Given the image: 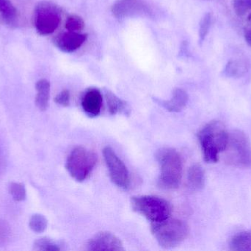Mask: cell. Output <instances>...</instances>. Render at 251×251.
Segmentation results:
<instances>
[{
    "instance_id": "1",
    "label": "cell",
    "mask_w": 251,
    "mask_h": 251,
    "mask_svg": "<svg viewBox=\"0 0 251 251\" xmlns=\"http://www.w3.org/2000/svg\"><path fill=\"white\" fill-rule=\"evenodd\" d=\"M198 139L205 161L215 163L226 147L228 133L222 122L212 121L199 131Z\"/></svg>"
},
{
    "instance_id": "2",
    "label": "cell",
    "mask_w": 251,
    "mask_h": 251,
    "mask_svg": "<svg viewBox=\"0 0 251 251\" xmlns=\"http://www.w3.org/2000/svg\"><path fill=\"white\" fill-rule=\"evenodd\" d=\"M156 159L160 166L159 184L165 190L178 188L183 173L182 158L173 148H162L158 151Z\"/></svg>"
},
{
    "instance_id": "3",
    "label": "cell",
    "mask_w": 251,
    "mask_h": 251,
    "mask_svg": "<svg viewBox=\"0 0 251 251\" xmlns=\"http://www.w3.org/2000/svg\"><path fill=\"white\" fill-rule=\"evenodd\" d=\"M151 231L161 247L172 249L181 244L190 232L188 225L178 219H168L153 223Z\"/></svg>"
},
{
    "instance_id": "4",
    "label": "cell",
    "mask_w": 251,
    "mask_h": 251,
    "mask_svg": "<svg viewBox=\"0 0 251 251\" xmlns=\"http://www.w3.org/2000/svg\"><path fill=\"white\" fill-rule=\"evenodd\" d=\"M223 153L227 165L238 167L251 166V144L243 131L237 130L228 134V142Z\"/></svg>"
},
{
    "instance_id": "5",
    "label": "cell",
    "mask_w": 251,
    "mask_h": 251,
    "mask_svg": "<svg viewBox=\"0 0 251 251\" xmlns=\"http://www.w3.org/2000/svg\"><path fill=\"white\" fill-rule=\"evenodd\" d=\"M132 209L152 223L168 219L172 212L171 205L167 200L155 196H140L131 199Z\"/></svg>"
},
{
    "instance_id": "6",
    "label": "cell",
    "mask_w": 251,
    "mask_h": 251,
    "mask_svg": "<svg viewBox=\"0 0 251 251\" xmlns=\"http://www.w3.org/2000/svg\"><path fill=\"white\" fill-rule=\"evenodd\" d=\"M97 156L83 147L74 149L68 156L66 168L69 175L79 182L85 181L95 167Z\"/></svg>"
},
{
    "instance_id": "7",
    "label": "cell",
    "mask_w": 251,
    "mask_h": 251,
    "mask_svg": "<svg viewBox=\"0 0 251 251\" xmlns=\"http://www.w3.org/2000/svg\"><path fill=\"white\" fill-rule=\"evenodd\" d=\"M61 22V13L57 6L49 1L40 2L34 11V26L41 35L54 32Z\"/></svg>"
},
{
    "instance_id": "8",
    "label": "cell",
    "mask_w": 251,
    "mask_h": 251,
    "mask_svg": "<svg viewBox=\"0 0 251 251\" xmlns=\"http://www.w3.org/2000/svg\"><path fill=\"white\" fill-rule=\"evenodd\" d=\"M103 154L113 182L124 190L128 189L130 185V175L125 163L111 147H104Z\"/></svg>"
},
{
    "instance_id": "9",
    "label": "cell",
    "mask_w": 251,
    "mask_h": 251,
    "mask_svg": "<svg viewBox=\"0 0 251 251\" xmlns=\"http://www.w3.org/2000/svg\"><path fill=\"white\" fill-rule=\"evenodd\" d=\"M112 13L118 19L136 16H149L150 7L143 0H117L112 7Z\"/></svg>"
},
{
    "instance_id": "10",
    "label": "cell",
    "mask_w": 251,
    "mask_h": 251,
    "mask_svg": "<svg viewBox=\"0 0 251 251\" xmlns=\"http://www.w3.org/2000/svg\"><path fill=\"white\" fill-rule=\"evenodd\" d=\"M88 251H124L122 241L113 233L102 231L96 234L87 244Z\"/></svg>"
},
{
    "instance_id": "11",
    "label": "cell",
    "mask_w": 251,
    "mask_h": 251,
    "mask_svg": "<svg viewBox=\"0 0 251 251\" xmlns=\"http://www.w3.org/2000/svg\"><path fill=\"white\" fill-rule=\"evenodd\" d=\"M88 38L87 34L69 32L60 34L54 38V44L57 48L66 53H72L82 47Z\"/></svg>"
},
{
    "instance_id": "12",
    "label": "cell",
    "mask_w": 251,
    "mask_h": 251,
    "mask_svg": "<svg viewBox=\"0 0 251 251\" xmlns=\"http://www.w3.org/2000/svg\"><path fill=\"white\" fill-rule=\"evenodd\" d=\"M102 104V94L97 88H89L85 91L82 97V109L91 117H95L100 115Z\"/></svg>"
},
{
    "instance_id": "13",
    "label": "cell",
    "mask_w": 251,
    "mask_h": 251,
    "mask_svg": "<svg viewBox=\"0 0 251 251\" xmlns=\"http://www.w3.org/2000/svg\"><path fill=\"white\" fill-rule=\"evenodd\" d=\"M189 96L184 90L176 88L173 91L172 97L169 100L162 103L164 107L171 112H180L187 106Z\"/></svg>"
},
{
    "instance_id": "14",
    "label": "cell",
    "mask_w": 251,
    "mask_h": 251,
    "mask_svg": "<svg viewBox=\"0 0 251 251\" xmlns=\"http://www.w3.org/2000/svg\"><path fill=\"white\" fill-rule=\"evenodd\" d=\"M249 63L243 59L231 60L227 63L223 71V75L228 78H239L244 76L249 70Z\"/></svg>"
},
{
    "instance_id": "15",
    "label": "cell",
    "mask_w": 251,
    "mask_h": 251,
    "mask_svg": "<svg viewBox=\"0 0 251 251\" xmlns=\"http://www.w3.org/2000/svg\"><path fill=\"white\" fill-rule=\"evenodd\" d=\"M50 83L47 79H41L35 84L37 94L35 105L41 111L47 110L50 95Z\"/></svg>"
},
{
    "instance_id": "16",
    "label": "cell",
    "mask_w": 251,
    "mask_h": 251,
    "mask_svg": "<svg viewBox=\"0 0 251 251\" xmlns=\"http://www.w3.org/2000/svg\"><path fill=\"white\" fill-rule=\"evenodd\" d=\"M187 181L192 190H200L204 187L205 172L201 165L195 164L189 168Z\"/></svg>"
},
{
    "instance_id": "17",
    "label": "cell",
    "mask_w": 251,
    "mask_h": 251,
    "mask_svg": "<svg viewBox=\"0 0 251 251\" xmlns=\"http://www.w3.org/2000/svg\"><path fill=\"white\" fill-rule=\"evenodd\" d=\"M0 14L10 28L16 26L18 12L10 0H0Z\"/></svg>"
},
{
    "instance_id": "18",
    "label": "cell",
    "mask_w": 251,
    "mask_h": 251,
    "mask_svg": "<svg viewBox=\"0 0 251 251\" xmlns=\"http://www.w3.org/2000/svg\"><path fill=\"white\" fill-rule=\"evenodd\" d=\"M105 96L110 114L116 115L118 113L128 114V112H129V109L125 101L118 97L116 94L110 91H106Z\"/></svg>"
},
{
    "instance_id": "19",
    "label": "cell",
    "mask_w": 251,
    "mask_h": 251,
    "mask_svg": "<svg viewBox=\"0 0 251 251\" xmlns=\"http://www.w3.org/2000/svg\"><path fill=\"white\" fill-rule=\"evenodd\" d=\"M230 247L233 251H251V231L237 234L231 239Z\"/></svg>"
},
{
    "instance_id": "20",
    "label": "cell",
    "mask_w": 251,
    "mask_h": 251,
    "mask_svg": "<svg viewBox=\"0 0 251 251\" xmlns=\"http://www.w3.org/2000/svg\"><path fill=\"white\" fill-rule=\"evenodd\" d=\"M48 225L47 218L41 214H34L29 221V228L33 232L41 234L46 231Z\"/></svg>"
},
{
    "instance_id": "21",
    "label": "cell",
    "mask_w": 251,
    "mask_h": 251,
    "mask_svg": "<svg viewBox=\"0 0 251 251\" xmlns=\"http://www.w3.org/2000/svg\"><path fill=\"white\" fill-rule=\"evenodd\" d=\"M8 191L13 200L16 202H22L26 200V190L24 184L21 183L11 182L9 184Z\"/></svg>"
},
{
    "instance_id": "22",
    "label": "cell",
    "mask_w": 251,
    "mask_h": 251,
    "mask_svg": "<svg viewBox=\"0 0 251 251\" xmlns=\"http://www.w3.org/2000/svg\"><path fill=\"white\" fill-rule=\"evenodd\" d=\"M33 249L35 251H59L61 250L59 245L51 239L42 237L35 240L33 244Z\"/></svg>"
},
{
    "instance_id": "23",
    "label": "cell",
    "mask_w": 251,
    "mask_h": 251,
    "mask_svg": "<svg viewBox=\"0 0 251 251\" xmlns=\"http://www.w3.org/2000/svg\"><path fill=\"white\" fill-rule=\"evenodd\" d=\"M212 20H213V17H212V13H210L204 15L201 20L200 24H199V42H200V44H202L205 38L207 36L209 29H210L211 25L212 24Z\"/></svg>"
},
{
    "instance_id": "24",
    "label": "cell",
    "mask_w": 251,
    "mask_h": 251,
    "mask_svg": "<svg viewBox=\"0 0 251 251\" xmlns=\"http://www.w3.org/2000/svg\"><path fill=\"white\" fill-rule=\"evenodd\" d=\"M65 26L69 32H79L85 28V22L80 16L72 15L66 19Z\"/></svg>"
},
{
    "instance_id": "25",
    "label": "cell",
    "mask_w": 251,
    "mask_h": 251,
    "mask_svg": "<svg viewBox=\"0 0 251 251\" xmlns=\"http://www.w3.org/2000/svg\"><path fill=\"white\" fill-rule=\"evenodd\" d=\"M233 7L237 16H244L251 10V0H234Z\"/></svg>"
},
{
    "instance_id": "26",
    "label": "cell",
    "mask_w": 251,
    "mask_h": 251,
    "mask_svg": "<svg viewBox=\"0 0 251 251\" xmlns=\"http://www.w3.org/2000/svg\"><path fill=\"white\" fill-rule=\"evenodd\" d=\"M54 102L57 104L64 106V107L69 106L70 104V92L68 90H63L56 96Z\"/></svg>"
},
{
    "instance_id": "27",
    "label": "cell",
    "mask_w": 251,
    "mask_h": 251,
    "mask_svg": "<svg viewBox=\"0 0 251 251\" xmlns=\"http://www.w3.org/2000/svg\"><path fill=\"white\" fill-rule=\"evenodd\" d=\"M244 38L246 43L251 47V13L248 16L245 24Z\"/></svg>"
},
{
    "instance_id": "28",
    "label": "cell",
    "mask_w": 251,
    "mask_h": 251,
    "mask_svg": "<svg viewBox=\"0 0 251 251\" xmlns=\"http://www.w3.org/2000/svg\"><path fill=\"white\" fill-rule=\"evenodd\" d=\"M6 164H7V162H6L5 155H4L2 147L0 145V175L5 170Z\"/></svg>"
}]
</instances>
